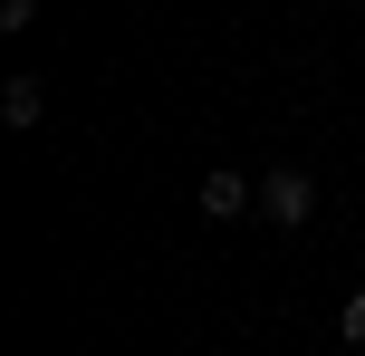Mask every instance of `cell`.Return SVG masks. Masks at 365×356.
<instances>
[{
	"instance_id": "obj_1",
	"label": "cell",
	"mask_w": 365,
	"mask_h": 356,
	"mask_svg": "<svg viewBox=\"0 0 365 356\" xmlns=\"http://www.w3.org/2000/svg\"><path fill=\"white\" fill-rule=\"evenodd\" d=\"M259 212H269L279 231H308V222H317V183H308V173H298V164L259 173Z\"/></svg>"
},
{
	"instance_id": "obj_2",
	"label": "cell",
	"mask_w": 365,
	"mask_h": 356,
	"mask_svg": "<svg viewBox=\"0 0 365 356\" xmlns=\"http://www.w3.org/2000/svg\"><path fill=\"white\" fill-rule=\"evenodd\" d=\"M250 203H259V183H240V173H202V222H240Z\"/></svg>"
},
{
	"instance_id": "obj_3",
	"label": "cell",
	"mask_w": 365,
	"mask_h": 356,
	"mask_svg": "<svg viewBox=\"0 0 365 356\" xmlns=\"http://www.w3.org/2000/svg\"><path fill=\"white\" fill-rule=\"evenodd\" d=\"M0 116H10V126H38V116H48V87H38V77H0Z\"/></svg>"
},
{
	"instance_id": "obj_4",
	"label": "cell",
	"mask_w": 365,
	"mask_h": 356,
	"mask_svg": "<svg viewBox=\"0 0 365 356\" xmlns=\"http://www.w3.org/2000/svg\"><path fill=\"white\" fill-rule=\"evenodd\" d=\"M336 337H346V347H365V289H356L346 308H336Z\"/></svg>"
}]
</instances>
